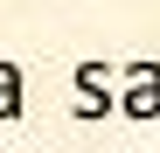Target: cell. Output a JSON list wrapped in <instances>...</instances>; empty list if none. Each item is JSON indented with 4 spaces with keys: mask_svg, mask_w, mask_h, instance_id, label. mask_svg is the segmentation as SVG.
<instances>
[{
    "mask_svg": "<svg viewBox=\"0 0 160 153\" xmlns=\"http://www.w3.org/2000/svg\"><path fill=\"white\" fill-rule=\"evenodd\" d=\"M118 111V91H112V63H77V118L98 125Z\"/></svg>",
    "mask_w": 160,
    "mask_h": 153,
    "instance_id": "obj_2",
    "label": "cell"
},
{
    "mask_svg": "<svg viewBox=\"0 0 160 153\" xmlns=\"http://www.w3.org/2000/svg\"><path fill=\"white\" fill-rule=\"evenodd\" d=\"M21 105H28V76H21V63H0V125H14Z\"/></svg>",
    "mask_w": 160,
    "mask_h": 153,
    "instance_id": "obj_3",
    "label": "cell"
},
{
    "mask_svg": "<svg viewBox=\"0 0 160 153\" xmlns=\"http://www.w3.org/2000/svg\"><path fill=\"white\" fill-rule=\"evenodd\" d=\"M118 76V111L132 125H160V63H125Z\"/></svg>",
    "mask_w": 160,
    "mask_h": 153,
    "instance_id": "obj_1",
    "label": "cell"
}]
</instances>
